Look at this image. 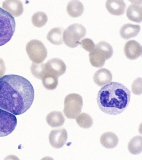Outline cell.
<instances>
[{
	"label": "cell",
	"mask_w": 142,
	"mask_h": 160,
	"mask_svg": "<svg viewBox=\"0 0 142 160\" xmlns=\"http://www.w3.org/2000/svg\"><path fill=\"white\" fill-rule=\"evenodd\" d=\"M113 53V48L109 43L100 41L95 45L93 50L89 54L90 63L94 67H102L105 61L112 57Z\"/></svg>",
	"instance_id": "3957f363"
},
{
	"label": "cell",
	"mask_w": 142,
	"mask_h": 160,
	"mask_svg": "<svg viewBox=\"0 0 142 160\" xmlns=\"http://www.w3.org/2000/svg\"><path fill=\"white\" fill-rule=\"evenodd\" d=\"M76 121L80 127L88 129L92 126L93 123L92 118L88 114L82 113L76 118Z\"/></svg>",
	"instance_id": "603a6c76"
},
{
	"label": "cell",
	"mask_w": 142,
	"mask_h": 160,
	"mask_svg": "<svg viewBox=\"0 0 142 160\" xmlns=\"http://www.w3.org/2000/svg\"><path fill=\"white\" fill-rule=\"evenodd\" d=\"M140 30L138 25L127 23L123 25L120 30L121 36L125 39H128L137 36Z\"/></svg>",
	"instance_id": "2e32d148"
},
{
	"label": "cell",
	"mask_w": 142,
	"mask_h": 160,
	"mask_svg": "<svg viewBox=\"0 0 142 160\" xmlns=\"http://www.w3.org/2000/svg\"><path fill=\"white\" fill-rule=\"evenodd\" d=\"M131 92L124 85L112 82L102 87L97 96V103L100 110L110 115L119 114L128 106Z\"/></svg>",
	"instance_id": "7a4b0ae2"
},
{
	"label": "cell",
	"mask_w": 142,
	"mask_h": 160,
	"mask_svg": "<svg viewBox=\"0 0 142 160\" xmlns=\"http://www.w3.org/2000/svg\"><path fill=\"white\" fill-rule=\"evenodd\" d=\"M64 29L61 27H57L51 29L46 37L47 40L52 44L60 45L63 43V34Z\"/></svg>",
	"instance_id": "d6986e66"
},
{
	"label": "cell",
	"mask_w": 142,
	"mask_h": 160,
	"mask_svg": "<svg viewBox=\"0 0 142 160\" xmlns=\"http://www.w3.org/2000/svg\"><path fill=\"white\" fill-rule=\"evenodd\" d=\"M84 8L82 3L78 0L71 1L67 7V11L68 14L73 17L81 16L83 13Z\"/></svg>",
	"instance_id": "ffe728a7"
},
{
	"label": "cell",
	"mask_w": 142,
	"mask_h": 160,
	"mask_svg": "<svg viewBox=\"0 0 142 160\" xmlns=\"http://www.w3.org/2000/svg\"><path fill=\"white\" fill-rule=\"evenodd\" d=\"M86 34V29L81 24H74L69 26L63 33V40L65 44L71 48L76 47L80 40L84 37Z\"/></svg>",
	"instance_id": "8992f818"
},
{
	"label": "cell",
	"mask_w": 142,
	"mask_h": 160,
	"mask_svg": "<svg viewBox=\"0 0 142 160\" xmlns=\"http://www.w3.org/2000/svg\"><path fill=\"white\" fill-rule=\"evenodd\" d=\"M2 6L4 10L15 17L21 15L23 11L22 3L19 0H5L3 2Z\"/></svg>",
	"instance_id": "7c38bea8"
},
{
	"label": "cell",
	"mask_w": 142,
	"mask_h": 160,
	"mask_svg": "<svg viewBox=\"0 0 142 160\" xmlns=\"http://www.w3.org/2000/svg\"><path fill=\"white\" fill-rule=\"evenodd\" d=\"M15 26L14 17L0 7V46L10 40L14 34Z\"/></svg>",
	"instance_id": "277c9868"
},
{
	"label": "cell",
	"mask_w": 142,
	"mask_h": 160,
	"mask_svg": "<svg viewBox=\"0 0 142 160\" xmlns=\"http://www.w3.org/2000/svg\"><path fill=\"white\" fill-rule=\"evenodd\" d=\"M82 48L89 52H91L94 49L95 45L94 42L90 38H85L79 43Z\"/></svg>",
	"instance_id": "484cf974"
},
{
	"label": "cell",
	"mask_w": 142,
	"mask_h": 160,
	"mask_svg": "<svg viewBox=\"0 0 142 160\" xmlns=\"http://www.w3.org/2000/svg\"><path fill=\"white\" fill-rule=\"evenodd\" d=\"M83 106L82 96L77 93H70L64 98L63 112L67 118L75 119L81 112Z\"/></svg>",
	"instance_id": "5b68a950"
},
{
	"label": "cell",
	"mask_w": 142,
	"mask_h": 160,
	"mask_svg": "<svg viewBox=\"0 0 142 160\" xmlns=\"http://www.w3.org/2000/svg\"><path fill=\"white\" fill-rule=\"evenodd\" d=\"M112 78V74L109 70L105 68H101L95 72L93 80L98 86L102 87L111 82Z\"/></svg>",
	"instance_id": "5bb4252c"
},
{
	"label": "cell",
	"mask_w": 142,
	"mask_h": 160,
	"mask_svg": "<svg viewBox=\"0 0 142 160\" xmlns=\"http://www.w3.org/2000/svg\"><path fill=\"white\" fill-rule=\"evenodd\" d=\"M46 71L57 77H59L66 72V67L60 59L54 58L50 59L45 64Z\"/></svg>",
	"instance_id": "9c48e42d"
},
{
	"label": "cell",
	"mask_w": 142,
	"mask_h": 160,
	"mask_svg": "<svg viewBox=\"0 0 142 160\" xmlns=\"http://www.w3.org/2000/svg\"><path fill=\"white\" fill-rule=\"evenodd\" d=\"M129 152L132 154H139L142 151V137L141 136H134L129 141L127 145Z\"/></svg>",
	"instance_id": "44dd1931"
},
{
	"label": "cell",
	"mask_w": 142,
	"mask_h": 160,
	"mask_svg": "<svg viewBox=\"0 0 142 160\" xmlns=\"http://www.w3.org/2000/svg\"><path fill=\"white\" fill-rule=\"evenodd\" d=\"M17 122L14 115L0 108V137L11 133L15 129Z\"/></svg>",
	"instance_id": "ba28073f"
},
{
	"label": "cell",
	"mask_w": 142,
	"mask_h": 160,
	"mask_svg": "<svg viewBox=\"0 0 142 160\" xmlns=\"http://www.w3.org/2000/svg\"><path fill=\"white\" fill-rule=\"evenodd\" d=\"M26 50L30 59L35 63H42L47 56V50L45 45L37 40H32L28 42Z\"/></svg>",
	"instance_id": "52a82bcc"
},
{
	"label": "cell",
	"mask_w": 142,
	"mask_h": 160,
	"mask_svg": "<svg viewBox=\"0 0 142 160\" xmlns=\"http://www.w3.org/2000/svg\"><path fill=\"white\" fill-rule=\"evenodd\" d=\"M34 97L33 87L25 78L15 74L0 77V108L20 115L30 108Z\"/></svg>",
	"instance_id": "6da1fadb"
},
{
	"label": "cell",
	"mask_w": 142,
	"mask_h": 160,
	"mask_svg": "<svg viewBox=\"0 0 142 160\" xmlns=\"http://www.w3.org/2000/svg\"><path fill=\"white\" fill-rule=\"evenodd\" d=\"M100 142L104 147L112 149L117 145L119 139L117 136L111 132H107L102 134L100 139Z\"/></svg>",
	"instance_id": "9a60e30c"
},
{
	"label": "cell",
	"mask_w": 142,
	"mask_h": 160,
	"mask_svg": "<svg viewBox=\"0 0 142 160\" xmlns=\"http://www.w3.org/2000/svg\"><path fill=\"white\" fill-rule=\"evenodd\" d=\"M45 64L43 63H32L31 70L33 75L37 79H41L44 73Z\"/></svg>",
	"instance_id": "d4e9b609"
},
{
	"label": "cell",
	"mask_w": 142,
	"mask_h": 160,
	"mask_svg": "<svg viewBox=\"0 0 142 160\" xmlns=\"http://www.w3.org/2000/svg\"><path fill=\"white\" fill-rule=\"evenodd\" d=\"M124 51L127 58L131 60H135L141 55L142 46L135 40H129L124 46Z\"/></svg>",
	"instance_id": "8fae6325"
},
{
	"label": "cell",
	"mask_w": 142,
	"mask_h": 160,
	"mask_svg": "<svg viewBox=\"0 0 142 160\" xmlns=\"http://www.w3.org/2000/svg\"><path fill=\"white\" fill-rule=\"evenodd\" d=\"M41 79L43 85L48 90L55 89L58 84V77L46 72V71Z\"/></svg>",
	"instance_id": "7402d4cb"
},
{
	"label": "cell",
	"mask_w": 142,
	"mask_h": 160,
	"mask_svg": "<svg viewBox=\"0 0 142 160\" xmlns=\"http://www.w3.org/2000/svg\"><path fill=\"white\" fill-rule=\"evenodd\" d=\"M67 132L64 128L52 130L49 136V140L51 146L56 149L62 147L67 141Z\"/></svg>",
	"instance_id": "30bf717a"
},
{
	"label": "cell",
	"mask_w": 142,
	"mask_h": 160,
	"mask_svg": "<svg viewBox=\"0 0 142 160\" xmlns=\"http://www.w3.org/2000/svg\"><path fill=\"white\" fill-rule=\"evenodd\" d=\"M48 20L46 14L44 12L38 11L34 13L31 18L33 24L37 27H41L44 26Z\"/></svg>",
	"instance_id": "cb8c5ba5"
},
{
	"label": "cell",
	"mask_w": 142,
	"mask_h": 160,
	"mask_svg": "<svg viewBox=\"0 0 142 160\" xmlns=\"http://www.w3.org/2000/svg\"><path fill=\"white\" fill-rule=\"evenodd\" d=\"M132 91L134 94L140 95L142 93L141 78L135 79L132 85Z\"/></svg>",
	"instance_id": "4316f807"
},
{
	"label": "cell",
	"mask_w": 142,
	"mask_h": 160,
	"mask_svg": "<svg viewBox=\"0 0 142 160\" xmlns=\"http://www.w3.org/2000/svg\"><path fill=\"white\" fill-rule=\"evenodd\" d=\"M46 120L48 124L51 127L54 128L62 126L65 121L62 113L59 111H53L46 116Z\"/></svg>",
	"instance_id": "e0dca14e"
},
{
	"label": "cell",
	"mask_w": 142,
	"mask_h": 160,
	"mask_svg": "<svg viewBox=\"0 0 142 160\" xmlns=\"http://www.w3.org/2000/svg\"><path fill=\"white\" fill-rule=\"evenodd\" d=\"M126 15L128 19L137 23H140L142 19V7L139 4H131L128 7Z\"/></svg>",
	"instance_id": "ac0fdd59"
},
{
	"label": "cell",
	"mask_w": 142,
	"mask_h": 160,
	"mask_svg": "<svg viewBox=\"0 0 142 160\" xmlns=\"http://www.w3.org/2000/svg\"><path fill=\"white\" fill-rule=\"evenodd\" d=\"M106 7L111 14L121 15L125 12L126 5L123 0H108L106 3Z\"/></svg>",
	"instance_id": "4fadbf2b"
}]
</instances>
